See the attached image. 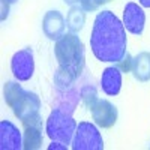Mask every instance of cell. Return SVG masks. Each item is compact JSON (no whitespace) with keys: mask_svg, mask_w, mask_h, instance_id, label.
Instances as JSON below:
<instances>
[{"mask_svg":"<svg viewBox=\"0 0 150 150\" xmlns=\"http://www.w3.org/2000/svg\"><path fill=\"white\" fill-rule=\"evenodd\" d=\"M126 29L114 12H99L90 36V47L95 57L101 62L117 63L126 54Z\"/></svg>","mask_w":150,"mask_h":150,"instance_id":"obj_1","label":"cell"},{"mask_svg":"<svg viewBox=\"0 0 150 150\" xmlns=\"http://www.w3.org/2000/svg\"><path fill=\"white\" fill-rule=\"evenodd\" d=\"M54 54L59 62V68L68 71L75 78H78L84 65H86V56H84V45L77 33H65L54 45Z\"/></svg>","mask_w":150,"mask_h":150,"instance_id":"obj_2","label":"cell"},{"mask_svg":"<svg viewBox=\"0 0 150 150\" xmlns=\"http://www.w3.org/2000/svg\"><path fill=\"white\" fill-rule=\"evenodd\" d=\"M3 98L9 108H12L18 120L26 122L30 117L39 114L41 99L36 93L27 92L15 81H8L3 89Z\"/></svg>","mask_w":150,"mask_h":150,"instance_id":"obj_3","label":"cell"},{"mask_svg":"<svg viewBox=\"0 0 150 150\" xmlns=\"http://www.w3.org/2000/svg\"><path fill=\"white\" fill-rule=\"evenodd\" d=\"M77 126L78 125L74 120L71 112L57 107L50 114V117L47 120L45 131L51 141H59V143H63L68 146V144H71V141L74 138Z\"/></svg>","mask_w":150,"mask_h":150,"instance_id":"obj_4","label":"cell"},{"mask_svg":"<svg viewBox=\"0 0 150 150\" xmlns=\"http://www.w3.org/2000/svg\"><path fill=\"white\" fill-rule=\"evenodd\" d=\"M74 150H104V140L98 128L90 122L78 123L72 140Z\"/></svg>","mask_w":150,"mask_h":150,"instance_id":"obj_5","label":"cell"},{"mask_svg":"<svg viewBox=\"0 0 150 150\" xmlns=\"http://www.w3.org/2000/svg\"><path fill=\"white\" fill-rule=\"evenodd\" d=\"M11 69L18 81H29L35 72V60L32 48L20 50L11 60Z\"/></svg>","mask_w":150,"mask_h":150,"instance_id":"obj_6","label":"cell"},{"mask_svg":"<svg viewBox=\"0 0 150 150\" xmlns=\"http://www.w3.org/2000/svg\"><path fill=\"white\" fill-rule=\"evenodd\" d=\"M90 112H92L93 122L99 128H104V129L114 126V123L117 122V117H119L116 105H112L107 99H98L90 107Z\"/></svg>","mask_w":150,"mask_h":150,"instance_id":"obj_7","label":"cell"},{"mask_svg":"<svg viewBox=\"0 0 150 150\" xmlns=\"http://www.w3.org/2000/svg\"><path fill=\"white\" fill-rule=\"evenodd\" d=\"M24 134H23V149L38 150L42 146V119L41 114H36L29 120L23 122Z\"/></svg>","mask_w":150,"mask_h":150,"instance_id":"obj_8","label":"cell"},{"mask_svg":"<svg viewBox=\"0 0 150 150\" xmlns=\"http://www.w3.org/2000/svg\"><path fill=\"white\" fill-rule=\"evenodd\" d=\"M123 26L128 32H131L132 35L140 36L144 32V26H146V14L144 11L134 2H129L125 6L123 11Z\"/></svg>","mask_w":150,"mask_h":150,"instance_id":"obj_9","label":"cell"},{"mask_svg":"<svg viewBox=\"0 0 150 150\" xmlns=\"http://www.w3.org/2000/svg\"><path fill=\"white\" fill-rule=\"evenodd\" d=\"M66 20L59 11H48L42 20V30L51 41H59L65 35Z\"/></svg>","mask_w":150,"mask_h":150,"instance_id":"obj_10","label":"cell"},{"mask_svg":"<svg viewBox=\"0 0 150 150\" xmlns=\"http://www.w3.org/2000/svg\"><path fill=\"white\" fill-rule=\"evenodd\" d=\"M0 149L2 150H20V149H23L21 132L9 120L0 122Z\"/></svg>","mask_w":150,"mask_h":150,"instance_id":"obj_11","label":"cell"},{"mask_svg":"<svg viewBox=\"0 0 150 150\" xmlns=\"http://www.w3.org/2000/svg\"><path fill=\"white\" fill-rule=\"evenodd\" d=\"M101 87L108 96H117L122 89V71L117 66L105 68L101 77Z\"/></svg>","mask_w":150,"mask_h":150,"instance_id":"obj_12","label":"cell"},{"mask_svg":"<svg viewBox=\"0 0 150 150\" xmlns=\"http://www.w3.org/2000/svg\"><path fill=\"white\" fill-rule=\"evenodd\" d=\"M132 75L140 83L150 81V53L141 51L138 56L132 57Z\"/></svg>","mask_w":150,"mask_h":150,"instance_id":"obj_13","label":"cell"},{"mask_svg":"<svg viewBox=\"0 0 150 150\" xmlns=\"http://www.w3.org/2000/svg\"><path fill=\"white\" fill-rule=\"evenodd\" d=\"M84 23H86V14H84V9L81 6H71L68 15H66V26L72 33H77L84 27Z\"/></svg>","mask_w":150,"mask_h":150,"instance_id":"obj_14","label":"cell"},{"mask_svg":"<svg viewBox=\"0 0 150 150\" xmlns=\"http://www.w3.org/2000/svg\"><path fill=\"white\" fill-rule=\"evenodd\" d=\"M75 80H77V78H75L72 74H69L68 71L59 68L56 75H54V86H56V89L59 92H66Z\"/></svg>","mask_w":150,"mask_h":150,"instance_id":"obj_15","label":"cell"},{"mask_svg":"<svg viewBox=\"0 0 150 150\" xmlns=\"http://www.w3.org/2000/svg\"><path fill=\"white\" fill-rule=\"evenodd\" d=\"M81 93V98H83V101H84V104H86V107L90 110V107L98 101V93H96V89L93 86H84L83 87V90L80 92Z\"/></svg>","mask_w":150,"mask_h":150,"instance_id":"obj_16","label":"cell"},{"mask_svg":"<svg viewBox=\"0 0 150 150\" xmlns=\"http://www.w3.org/2000/svg\"><path fill=\"white\" fill-rule=\"evenodd\" d=\"M117 68H119L122 72H131V71H132V57H131L129 53H126L122 60L117 62Z\"/></svg>","mask_w":150,"mask_h":150,"instance_id":"obj_17","label":"cell"},{"mask_svg":"<svg viewBox=\"0 0 150 150\" xmlns=\"http://www.w3.org/2000/svg\"><path fill=\"white\" fill-rule=\"evenodd\" d=\"M80 5H81V8L84 11H90V12L92 11H96L99 8V3L96 2V0H81Z\"/></svg>","mask_w":150,"mask_h":150,"instance_id":"obj_18","label":"cell"},{"mask_svg":"<svg viewBox=\"0 0 150 150\" xmlns=\"http://www.w3.org/2000/svg\"><path fill=\"white\" fill-rule=\"evenodd\" d=\"M9 5L11 3L8 2V0H2V21H5L8 14H9Z\"/></svg>","mask_w":150,"mask_h":150,"instance_id":"obj_19","label":"cell"},{"mask_svg":"<svg viewBox=\"0 0 150 150\" xmlns=\"http://www.w3.org/2000/svg\"><path fill=\"white\" fill-rule=\"evenodd\" d=\"M68 146L63 144V143H59V141H53L51 144L48 146V150H54V149H62V150H65Z\"/></svg>","mask_w":150,"mask_h":150,"instance_id":"obj_20","label":"cell"},{"mask_svg":"<svg viewBox=\"0 0 150 150\" xmlns=\"http://www.w3.org/2000/svg\"><path fill=\"white\" fill-rule=\"evenodd\" d=\"M63 2H65L66 5H69V6H75V5H78L81 0H63Z\"/></svg>","mask_w":150,"mask_h":150,"instance_id":"obj_21","label":"cell"},{"mask_svg":"<svg viewBox=\"0 0 150 150\" xmlns=\"http://www.w3.org/2000/svg\"><path fill=\"white\" fill-rule=\"evenodd\" d=\"M140 5L144 6V8H150V0H138Z\"/></svg>","mask_w":150,"mask_h":150,"instance_id":"obj_22","label":"cell"},{"mask_svg":"<svg viewBox=\"0 0 150 150\" xmlns=\"http://www.w3.org/2000/svg\"><path fill=\"white\" fill-rule=\"evenodd\" d=\"M96 2L99 3V6H101V5H105V3H108V2H111V0H96Z\"/></svg>","mask_w":150,"mask_h":150,"instance_id":"obj_23","label":"cell"},{"mask_svg":"<svg viewBox=\"0 0 150 150\" xmlns=\"http://www.w3.org/2000/svg\"><path fill=\"white\" fill-rule=\"evenodd\" d=\"M8 2H9V3L12 5V3H15V2H18V0H8Z\"/></svg>","mask_w":150,"mask_h":150,"instance_id":"obj_24","label":"cell"}]
</instances>
